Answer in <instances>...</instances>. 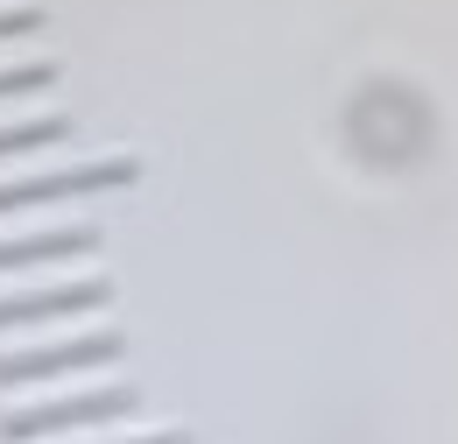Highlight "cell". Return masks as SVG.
<instances>
[{"label":"cell","mask_w":458,"mask_h":444,"mask_svg":"<svg viewBox=\"0 0 458 444\" xmlns=\"http://www.w3.org/2000/svg\"><path fill=\"white\" fill-rule=\"evenodd\" d=\"M141 409V395L127 381H99L85 395H57V402H29V409H0V444H36L57 431H106Z\"/></svg>","instance_id":"obj_1"},{"label":"cell","mask_w":458,"mask_h":444,"mask_svg":"<svg viewBox=\"0 0 458 444\" xmlns=\"http://www.w3.org/2000/svg\"><path fill=\"white\" fill-rule=\"evenodd\" d=\"M141 169L134 156H92V163H64V169H29L0 184V219L7 212H36V205H71V198H99V191H127Z\"/></svg>","instance_id":"obj_2"},{"label":"cell","mask_w":458,"mask_h":444,"mask_svg":"<svg viewBox=\"0 0 458 444\" xmlns=\"http://www.w3.org/2000/svg\"><path fill=\"white\" fill-rule=\"evenodd\" d=\"M127 338L114 325L99 332H78V338H50V346H21V353H0V395L7 388H29V381H64V374H99V367H120Z\"/></svg>","instance_id":"obj_3"},{"label":"cell","mask_w":458,"mask_h":444,"mask_svg":"<svg viewBox=\"0 0 458 444\" xmlns=\"http://www.w3.org/2000/svg\"><path fill=\"white\" fill-rule=\"evenodd\" d=\"M114 303L106 276L78 282H43V289H0V332H29V325H64V318H92Z\"/></svg>","instance_id":"obj_4"},{"label":"cell","mask_w":458,"mask_h":444,"mask_svg":"<svg viewBox=\"0 0 458 444\" xmlns=\"http://www.w3.org/2000/svg\"><path fill=\"white\" fill-rule=\"evenodd\" d=\"M99 226L78 219V226H43V233H7L0 240V276H21V269H50V261H85L99 254Z\"/></svg>","instance_id":"obj_5"},{"label":"cell","mask_w":458,"mask_h":444,"mask_svg":"<svg viewBox=\"0 0 458 444\" xmlns=\"http://www.w3.org/2000/svg\"><path fill=\"white\" fill-rule=\"evenodd\" d=\"M64 141H71V120H64V113H29V120H7V127H0V163L36 156V149H64Z\"/></svg>","instance_id":"obj_6"},{"label":"cell","mask_w":458,"mask_h":444,"mask_svg":"<svg viewBox=\"0 0 458 444\" xmlns=\"http://www.w3.org/2000/svg\"><path fill=\"white\" fill-rule=\"evenodd\" d=\"M57 85V64L50 56H29V64H7L0 71V99H29V92H50Z\"/></svg>","instance_id":"obj_7"},{"label":"cell","mask_w":458,"mask_h":444,"mask_svg":"<svg viewBox=\"0 0 458 444\" xmlns=\"http://www.w3.org/2000/svg\"><path fill=\"white\" fill-rule=\"evenodd\" d=\"M43 7L36 0H21V7H0V43H14V36H43Z\"/></svg>","instance_id":"obj_8"},{"label":"cell","mask_w":458,"mask_h":444,"mask_svg":"<svg viewBox=\"0 0 458 444\" xmlns=\"http://www.w3.org/2000/svg\"><path fill=\"white\" fill-rule=\"evenodd\" d=\"M99 444H191L183 431H148V438H99Z\"/></svg>","instance_id":"obj_9"}]
</instances>
